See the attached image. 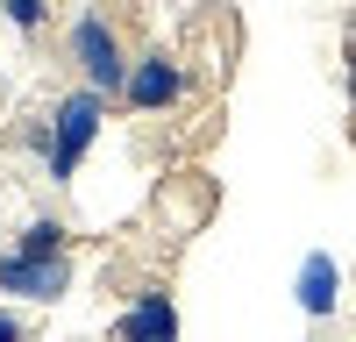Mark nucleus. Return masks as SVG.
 I'll return each mask as SVG.
<instances>
[{
	"instance_id": "nucleus-1",
	"label": "nucleus",
	"mask_w": 356,
	"mask_h": 342,
	"mask_svg": "<svg viewBox=\"0 0 356 342\" xmlns=\"http://www.w3.org/2000/svg\"><path fill=\"white\" fill-rule=\"evenodd\" d=\"M100 122H107V93H93V86H79V93H65L50 107V122L36 129V150H43V164H50L57 186H65L72 171L86 164V150L100 142Z\"/></svg>"
},
{
	"instance_id": "nucleus-2",
	"label": "nucleus",
	"mask_w": 356,
	"mask_h": 342,
	"mask_svg": "<svg viewBox=\"0 0 356 342\" xmlns=\"http://www.w3.org/2000/svg\"><path fill=\"white\" fill-rule=\"evenodd\" d=\"M65 50H72V65H79V79L93 86V93H107V100L129 93V65H136V57L122 50V28H114L100 8H79V15H72Z\"/></svg>"
},
{
	"instance_id": "nucleus-3",
	"label": "nucleus",
	"mask_w": 356,
	"mask_h": 342,
	"mask_svg": "<svg viewBox=\"0 0 356 342\" xmlns=\"http://www.w3.org/2000/svg\"><path fill=\"white\" fill-rule=\"evenodd\" d=\"M136 114H164L186 100V65H178L171 50H143L136 65H129V93H122Z\"/></svg>"
},
{
	"instance_id": "nucleus-4",
	"label": "nucleus",
	"mask_w": 356,
	"mask_h": 342,
	"mask_svg": "<svg viewBox=\"0 0 356 342\" xmlns=\"http://www.w3.org/2000/svg\"><path fill=\"white\" fill-rule=\"evenodd\" d=\"M0 293H15V300H65L72 293V256H22V250H8L0 256Z\"/></svg>"
},
{
	"instance_id": "nucleus-5",
	"label": "nucleus",
	"mask_w": 356,
	"mask_h": 342,
	"mask_svg": "<svg viewBox=\"0 0 356 342\" xmlns=\"http://www.w3.org/2000/svg\"><path fill=\"white\" fill-rule=\"evenodd\" d=\"M114 342H178V307L171 293H136L114 321Z\"/></svg>"
},
{
	"instance_id": "nucleus-6",
	"label": "nucleus",
	"mask_w": 356,
	"mask_h": 342,
	"mask_svg": "<svg viewBox=\"0 0 356 342\" xmlns=\"http://www.w3.org/2000/svg\"><path fill=\"white\" fill-rule=\"evenodd\" d=\"M335 300H342V264H335L328 250H314L307 264H300V307L314 314V321H328Z\"/></svg>"
},
{
	"instance_id": "nucleus-7",
	"label": "nucleus",
	"mask_w": 356,
	"mask_h": 342,
	"mask_svg": "<svg viewBox=\"0 0 356 342\" xmlns=\"http://www.w3.org/2000/svg\"><path fill=\"white\" fill-rule=\"evenodd\" d=\"M15 250L22 256H65V228H57V221H29Z\"/></svg>"
},
{
	"instance_id": "nucleus-8",
	"label": "nucleus",
	"mask_w": 356,
	"mask_h": 342,
	"mask_svg": "<svg viewBox=\"0 0 356 342\" xmlns=\"http://www.w3.org/2000/svg\"><path fill=\"white\" fill-rule=\"evenodd\" d=\"M0 8H8V22L22 28V36H36V28H43V15H50V0H0Z\"/></svg>"
},
{
	"instance_id": "nucleus-9",
	"label": "nucleus",
	"mask_w": 356,
	"mask_h": 342,
	"mask_svg": "<svg viewBox=\"0 0 356 342\" xmlns=\"http://www.w3.org/2000/svg\"><path fill=\"white\" fill-rule=\"evenodd\" d=\"M0 342H29V328L15 321V314H8V307H0Z\"/></svg>"
},
{
	"instance_id": "nucleus-10",
	"label": "nucleus",
	"mask_w": 356,
	"mask_h": 342,
	"mask_svg": "<svg viewBox=\"0 0 356 342\" xmlns=\"http://www.w3.org/2000/svg\"><path fill=\"white\" fill-rule=\"evenodd\" d=\"M349 107H356V57H349Z\"/></svg>"
},
{
	"instance_id": "nucleus-11",
	"label": "nucleus",
	"mask_w": 356,
	"mask_h": 342,
	"mask_svg": "<svg viewBox=\"0 0 356 342\" xmlns=\"http://www.w3.org/2000/svg\"><path fill=\"white\" fill-rule=\"evenodd\" d=\"M349 43H356V0H349Z\"/></svg>"
}]
</instances>
